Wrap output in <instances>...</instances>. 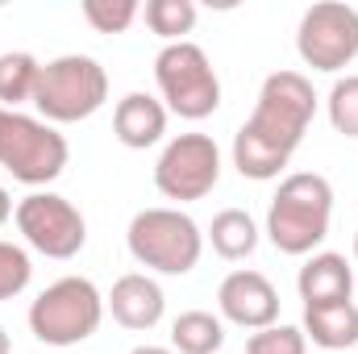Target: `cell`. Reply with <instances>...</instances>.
I'll return each mask as SVG.
<instances>
[{
    "mask_svg": "<svg viewBox=\"0 0 358 354\" xmlns=\"http://www.w3.org/2000/svg\"><path fill=\"white\" fill-rule=\"evenodd\" d=\"M125 242H129V255L138 263L159 271V275H187L192 267L200 263V255H204L200 225L187 213L167 208V204L134 213Z\"/></svg>",
    "mask_w": 358,
    "mask_h": 354,
    "instance_id": "8992f818",
    "label": "cell"
},
{
    "mask_svg": "<svg viewBox=\"0 0 358 354\" xmlns=\"http://www.w3.org/2000/svg\"><path fill=\"white\" fill-rule=\"evenodd\" d=\"M317 117V92L300 71H271L259 88L255 113L234 134V167L242 179L267 183L279 179L292 155L300 150Z\"/></svg>",
    "mask_w": 358,
    "mask_h": 354,
    "instance_id": "6da1fadb",
    "label": "cell"
},
{
    "mask_svg": "<svg viewBox=\"0 0 358 354\" xmlns=\"http://www.w3.org/2000/svg\"><path fill=\"white\" fill-rule=\"evenodd\" d=\"M325 108H329V125L342 138H358V76H342L325 96Z\"/></svg>",
    "mask_w": 358,
    "mask_h": 354,
    "instance_id": "ffe728a7",
    "label": "cell"
},
{
    "mask_svg": "<svg viewBox=\"0 0 358 354\" xmlns=\"http://www.w3.org/2000/svg\"><path fill=\"white\" fill-rule=\"evenodd\" d=\"M167 134V104L146 96V92H129L117 100L113 108V138L125 150H146L155 142H163Z\"/></svg>",
    "mask_w": 358,
    "mask_h": 354,
    "instance_id": "4fadbf2b",
    "label": "cell"
},
{
    "mask_svg": "<svg viewBox=\"0 0 358 354\" xmlns=\"http://www.w3.org/2000/svg\"><path fill=\"white\" fill-rule=\"evenodd\" d=\"M129 354H176V351H167V346H134Z\"/></svg>",
    "mask_w": 358,
    "mask_h": 354,
    "instance_id": "d4e9b609",
    "label": "cell"
},
{
    "mask_svg": "<svg viewBox=\"0 0 358 354\" xmlns=\"http://www.w3.org/2000/svg\"><path fill=\"white\" fill-rule=\"evenodd\" d=\"M34 279V263L17 242H0V300H13L29 288Z\"/></svg>",
    "mask_w": 358,
    "mask_h": 354,
    "instance_id": "603a6c76",
    "label": "cell"
},
{
    "mask_svg": "<svg viewBox=\"0 0 358 354\" xmlns=\"http://www.w3.org/2000/svg\"><path fill=\"white\" fill-rule=\"evenodd\" d=\"M13 351V342H8V334H4V325H0V354H8Z\"/></svg>",
    "mask_w": 358,
    "mask_h": 354,
    "instance_id": "484cf974",
    "label": "cell"
},
{
    "mask_svg": "<svg viewBox=\"0 0 358 354\" xmlns=\"http://www.w3.org/2000/svg\"><path fill=\"white\" fill-rule=\"evenodd\" d=\"M304 338H313L325 354H346L358 346V304L338 300V304H304Z\"/></svg>",
    "mask_w": 358,
    "mask_h": 354,
    "instance_id": "9a60e30c",
    "label": "cell"
},
{
    "mask_svg": "<svg viewBox=\"0 0 358 354\" xmlns=\"http://www.w3.org/2000/svg\"><path fill=\"white\" fill-rule=\"evenodd\" d=\"M13 221H17L21 238H25L38 255L59 259V263H63V259H76V255L84 250V242H88V221H84V213H80L67 196H59V192H29L25 200H17Z\"/></svg>",
    "mask_w": 358,
    "mask_h": 354,
    "instance_id": "ba28073f",
    "label": "cell"
},
{
    "mask_svg": "<svg viewBox=\"0 0 358 354\" xmlns=\"http://www.w3.org/2000/svg\"><path fill=\"white\" fill-rule=\"evenodd\" d=\"M104 304H108L113 321L125 325V330H155L163 321V313H167V296H163V288L146 271L121 275L113 283V292L104 296Z\"/></svg>",
    "mask_w": 358,
    "mask_h": 354,
    "instance_id": "7c38bea8",
    "label": "cell"
},
{
    "mask_svg": "<svg viewBox=\"0 0 358 354\" xmlns=\"http://www.w3.org/2000/svg\"><path fill=\"white\" fill-rule=\"evenodd\" d=\"M355 263H358V234H355Z\"/></svg>",
    "mask_w": 358,
    "mask_h": 354,
    "instance_id": "4316f807",
    "label": "cell"
},
{
    "mask_svg": "<svg viewBox=\"0 0 358 354\" xmlns=\"http://www.w3.org/2000/svg\"><path fill=\"white\" fill-rule=\"evenodd\" d=\"M171 346L176 354H217L225 346V325L208 309H187L171 325Z\"/></svg>",
    "mask_w": 358,
    "mask_h": 354,
    "instance_id": "e0dca14e",
    "label": "cell"
},
{
    "mask_svg": "<svg viewBox=\"0 0 358 354\" xmlns=\"http://www.w3.org/2000/svg\"><path fill=\"white\" fill-rule=\"evenodd\" d=\"M296 55L313 71H325V76L346 71L358 59V8L338 0L304 8L296 29Z\"/></svg>",
    "mask_w": 358,
    "mask_h": 354,
    "instance_id": "9c48e42d",
    "label": "cell"
},
{
    "mask_svg": "<svg viewBox=\"0 0 358 354\" xmlns=\"http://www.w3.org/2000/svg\"><path fill=\"white\" fill-rule=\"evenodd\" d=\"M67 159H71V146L50 121L17 108H0V167L17 183H29V187L55 183L63 176Z\"/></svg>",
    "mask_w": 358,
    "mask_h": 354,
    "instance_id": "5b68a950",
    "label": "cell"
},
{
    "mask_svg": "<svg viewBox=\"0 0 358 354\" xmlns=\"http://www.w3.org/2000/svg\"><path fill=\"white\" fill-rule=\"evenodd\" d=\"M221 179V150L208 134H179L155 163V187L167 200H204Z\"/></svg>",
    "mask_w": 358,
    "mask_h": 354,
    "instance_id": "30bf717a",
    "label": "cell"
},
{
    "mask_svg": "<svg viewBox=\"0 0 358 354\" xmlns=\"http://www.w3.org/2000/svg\"><path fill=\"white\" fill-rule=\"evenodd\" d=\"M142 17H146L150 34H159L167 46L187 42V34L196 29V4L192 0H146Z\"/></svg>",
    "mask_w": 358,
    "mask_h": 354,
    "instance_id": "d6986e66",
    "label": "cell"
},
{
    "mask_svg": "<svg viewBox=\"0 0 358 354\" xmlns=\"http://www.w3.org/2000/svg\"><path fill=\"white\" fill-rule=\"evenodd\" d=\"M221 317L242 330H267L279 321V292L263 271H229L217 288Z\"/></svg>",
    "mask_w": 358,
    "mask_h": 354,
    "instance_id": "8fae6325",
    "label": "cell"
},
{
    "mask_svg": "<svg viewBox=\"0 0 358 354\" xmlns=\"http://www.w3.org/2000/svg\"><path fill=\"white\" fill-rule=\"evenodd\" d=\"M296 288H300V300L304 304H338V300H350L355 296V267L346 263V255H338V250H321V255H313L308 263L300 267Z\"/></svg>",
    "mask_w": 358,
    "mask_h": 354,
    "instance_id": "5bb4252c",
    "label": "cell"
},
{
    "mask_svg": "<svg viewBox=\"0 0 358 354\" xmlns=\"http://www.w3.org/2000/svg\"><path fill=\"white\" fill-rule=\"evenodd\" d=\"M8 217H13V196H8V187L0 183V225H4Z\"/></svg>",
    "mask_w": 358,
    "mask_h": 354,
    "instance_id": "cb8c5ba5",
    "label": "cell"
},
{
    "mask_svg": "<svg viewBox=\"0 0 358 354\" xmlns=\"http://www.w3.org/2000/svg\"><path fill=\"white\" fill-rule=\"evenodd\" d=\"M334 221V183L317 171H292L279 179L267 208V238L279 255H313L329 238Z\"/></svg>",
    "mask_w": 358,
    "mask_h": 354,
    "instance_id": "7a4b0ae2",
    "label": "cell"
},
{
    "mask_svg": "<svg viewBox=\"0 0 358 354\" xmlns=\"http://www.w3.org/2000/svg\"><path fill=\"white\" fill-rule=\"evenodd\" d=\"M155 84L163 92L167 113H176L183 121H204L221 104V80L196 42H171L159 50Z\"/></svg>",
    "mask_w": 358,
    "mask_h": 354,
    "instance_id": "52a82bcc",
    "label": "cell"
},
{
    "mask_svg": "<svg viewBox=\"0 0 358 354\" xmlns=\"http://www.w3.org/2000/svg\"><path fill=\"white\" fill-rule=\"evenodd\" d=\"M42 63L29 50H4L0 55V108H17V104H34Z\"/></svg>",
    "mask_w": 358,
    "mask_h": 354,
    "instance_id": "ac0fdd59",
    "label": "cell"
},
{
    "mask_svg": "<svg viewBox=\"0 0 358 354\" xmlns=\"http://www.w3.org/2000/svg\"><path fill=\"white\" fill-rule=\"evenodd\" d=\"M108 100V71L92 55H59L42 63L38 88H34V108L50 125H76L88 121Z\"/></svg>",
    "mask_w": 358,
    "mask_h": 354,
    "instance_id": "3957f363",
    "label": "cell"
},
{
    "mask_svg": "<svg viewBox=\"0 0 358 354\" xmlns=\"http://www.w3.org/2000/svg\"><path fill=\"white\" fill-rule=\"evenodd\" d=\"M208 242L213 250L225 259V263H238V259H250L255 246H259V225L246 208H221L208 225Z\"/></svg>",
    "mask_w": 358,
    "mask_h": 354,
    "instance_id": "2e32d148",
    "label": "cell"
},
{
    "mask_svg": "<svg viewBox=\"0 0 358 354\" xmlns=\"http://www.w3.org/2000/svg\"><path fill=\"white\" fill-rule=\"evenodd\" d=\"M104 321V296L84 275H63L29 304V334L42 346H80Z\"/></svg>",
    "mask_w": 358,
    "mask_h": 354,
    "instance_id": "277c9868",
    "label": "cell"
},
{
    "mask_svg": "<svg viewBox=\"0 0 358 354\" xmlns=\"http://www.w3.org/2000/svg\"><path fill=\"white\" fill-rule=\"evenodd\" d=\"M308 351V338L304 330L296 325H267V330H255L246 338V354H304Z\"/></svg>",
    "mask_w": 358,
    "mask_h": 354,
    "instance_id": "7402d4cb",
    "label": "cell"
},
{
    "mask_svg": "<svg viewBox=\"0 0 358 354\" xmlns=\"http://www.w3.org/2000/svg\"><path fill=\"white\" fill-rule=\"evenodd\" d=\"M138 13V0H84V21L96 34H125Z\"/></svg>",
    "mask_w": 358,
    "mask_h": 354,
    "instance_id": "44dd1931",
    "label": "cell"
}]
</instances>
